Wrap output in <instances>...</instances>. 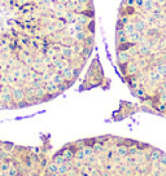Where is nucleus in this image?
Returning <instances> with one entry per match:
<instances>
[{
    "mask_svg": "<svg viewBox=\"0 0 166 176\" xmlns=\"http://www.w3.org/2000/svg\"><path fill=\"white\" fill-rule=\"evenodd\" d=\"M95 36L94 0H0V110L46 104L71 88Z\"/></svg>",
    "mask_w": 166,
    "mask_h": 176,
    "instance_id": "obj_1",
    "label": "nucleus"
},
{
    "mask_svg": "<svg viewBox=\"0 0 166 176\" xmlns=\"http://www.w3.org/2000/svg\"><path fill=\"white\" fill-rule=\"evenodd\" d=\"M44 176H166V153L117 135L84 137L52 153Z\"/></svg>",
    "mask_w": 166,
    "mask_h": 176,
    "instance_id": "obj_3",
    "label": "nucleus"
},
{
    "mask_svg": "<svg viewBox=\"0 0 166 176\" xmlns=\"http://www.w3.org/2000/svg\"><path fill=\"white\" fill-rule=\"evenodd\" d=\"M51 149L48 136L42 137L39 145L0 140V176H44Z\"/></svg>",
    "mask_w": 166,
    "mask_h": 176,
    "instance_id": "obj_4",
    "label": "nucleus"
},
{
    "mask_svg": "<svg viewBox=\"0 0 166 176\" xmlns=\"http://www.w3.org/2000/svg\"><path fill=\"white\" fill-rule=\"evenodd\" d=\"M114 61L136 105L166 118V0H122L114 26Z\"/></svg>",
    "mask_w": 166,
    "mask_h": 176,
    "instance_id": "obj_2",
    "label": "nucleus"
}]
</instances>
